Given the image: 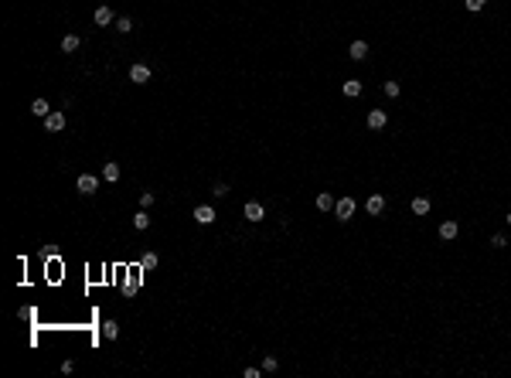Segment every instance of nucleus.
Returning <instances> with one entry per match:
<instances>
[{"label":"nucleus","instance_id":"nucleus-23","mask_svg":"<svg viewBox=\"0 0 511 378\" xmlns=\"http://www.w3.org/2000/svg\"><path fill=\"white\" fill-rule=\"evenodd\" d=\"M212 194H215V198H225V194H228V184H215V188H212Z\"/></svg>","mask_w":511,"mask_h":378},{"label":"nucleus","instance_id":"nucleus-21","mask_svg":"<svg viewBox=\"0 0 511 378\" xmlns=\"http://www.w3.org/2000/svg\"><path fill=\"white\" fill-rule=\"evenodd\" d=\"M133 225H137L140 232H144V228L150 225V215H146V212H137V215H133Z\"/></svg>","mask_w":511,"mask_h":378},{"label":"nucleus","instance_id":"nucleus-24","mask_svg":"<svg viewBox=\"0 0 511 378\" xmlns=\"http://www.w3.org/2000/svg\"><path fill=\"white\" fill-rule=\"evenodd\" d=\"M385 95L395 99V95H399V82H385Z\"/></svg>","mask_w":511,"mask_h":378},{"label":"nucleus","instance_id":"nucleus-10","mask_svg":"<svg viewBox=\"0 0 511 378\" xmlns=\"http://www.w3.org/2000/svg\"><path fill=\"white\" fill-rule=\"evenodd\" d=\"M341 92H344L348 99H358V95H362V82H358V78H348V82L341 85Z\"/></svg>","mask_w":511,"mask_h":378},{"label":"nucleus","instance_id":"nucleus-6","mask_svg":"<svg viewBox=\"0 0 511 378\" xmlns=\"http://www.w3.org/2000/svg\"><path fill=\"white\" fill-rule=\"evenodd\" d=\"M130 82L146 85V82H150V69H146V65H130Z\"/></svg>","mask_w":511,"mask_h":378},{"label":"nucleus","instance_id":"nucleus-1","mask_svg":"<svg viewBox=\"0 0 511 378\" xmlns=\"http://www.w3.org/2000/svg\"><path fill=\"white\" fill-rule=\"evenodd\" d=\"M45 130H48V133H58V130H65V113L51 109V113L45 116Z\"/></svg>","mask_w":511,"mask_h":378},{"label":"nucleus","instance_id":"nucleus-19","mask_svg":"<svg viewBox=\"0 0 511 378\" xmlns=\"http://www.w3.org/2000/svg\"><path fill=\"white\" fill-rule=\"evenodd\" d=\"M157 266V252H144V259H140V269H153Z\"/></svg>","mask_w":511,"mask_h":378},{"label":"nucleus","instance_id":"nucleus-12","mask_svg":"<svg viewBox=\"0 0 511 378\" xmlns=\"http://www.w3.org/2000/svg\"><path fill=\"white\" fill-rule=\"evenodd\" d=\"M348 55H351L355 62H362V58H368V45H365V41H355V45L348 48Z\"/></svg>","mask_w":511,"mask_h":378},{"label":"nucleus","instance_id":"nucleus-13","mask_svg":"<svg viewBox=\"0 0 511 378\" xmlns=\"http://www.w3.org/2000/svg\"><path fill=\"white\" fill-rule=\"evenodd\" d=\"M78 45H82V41H78V34H65V38H62V51H65V55H72Z\"/></svg>","mask_w":511,"mask_h":378},{"label":"nucleus","instance_id":"nucleus-4","mask_svg":"<svg viewBox=\"0 0 511 378\" xmlns=\"http://www.w3.org/2000/svg\"><path fill=\"white\" fill-rule=\"evenodd\" d=\"M334 215H338L341 222H348V218L355 215V201H351V198H341V201L334 205Z\"/></svg>","mask_w":511,"mask_h":378},{"label":"nucleus","instance_id":"nucleus-17","mask_svg":"<svg viewBox=\"0 0 511 378\" xmlns=\"http://www.w3.org/2000/svg\"><path fill=\"white\" fill-rule=\"evenodd\" d=\"M102 177H106L109 184H113V181H120V164H106V167H102Z\"/></svg>","mask_w":511,"mask_h":378},{"label":"nucleus","instance_id":"nucleus-3","mask_svg":"<svg viewBox=\"0 0 511 378\" xmlns=\"http://www.w3.org/2000/svg\"><path fill=\"white\" fill-rule=\"evenodd\" d=\"M215 218H219V215H215L212 205H198V208H195V222H198V225H212Z\"/></svg>","mask_w":511,"mask_h":378},{"label":"nucleus","instance_id":"nucleus-14","mask_svg":"<svg viewBox=\"0 0 511 378\" xmlns=\"http://www.w3.org/2000/svg\"><path fill=\"white\" fill-rule=\"evenodd\" d=\"M457 232H460L457 222H443V225H439V238H446V242H450V238H457Z\"/></svg>","mask_w":511,"mask_h":378},{"label":"nucleus","instance_id":"nucleus-2","mask_svg":"<svg viewBox=\"0 0 511 378\" xmlns=\"http://www.w3.org/2000/svg\"><path fill=\"white\" fill-rule=\"evenodd\" d=\"M75 188H78V194H96V188H99V177H96V174H82V177L75 181Z\"/></svg>","mask_w":511,"mask_h":378},{"label":"nucleus","instance_id":"nucleus-9","mask_svg":"<svg viewBox=\"0 0 511 378\" xmlns=\"http://www.w3.org/2000/svg\"><path fill=\"white\" fill-rule=\"evenodd\" d=\"M365 208H368V215H382V212H385V198H382V194H371L365 201Z\"/></svg>","mask_w":511,"mask_h":378},{"label":"nucleus","instance_id":"nucleus-26","mask_svg":"<svg viewBox=\"0 0 511 378\" xmlns=\"http://www.w3.org/2000/svg\"><path fill=\"white\" fill-rule=\"evenodd\" d=\"M491 245H494V249H505L508 242H505V235H494V238H491Z\"/></svg>","mask_w":511,"mask_h":378},{"label":"nucleus","instance_id":"nucleus-22","mask_svg":"<svg viewBox=\"0 0 511 378\" xmlns=\"http://www.w3.org/2000/svg\"><path fill=\"white\" fill-rule=\"evenodd\" d=\"M276 368H280V361H276V358H273V354H269V358H266V361H263V372H276Z\"/></svg>","mask_w":511,"mask_h":378},{"label":"nucleus","instance_id":"nucleus-16","mask_svg":"<svg viewBox=\"0 0 511 378\" xmlns=\"http://www.w3.org/2000/svg\"><path fill=\"white\" fill-rule=\"evenodd\" d=\"M31 113H34V116H41V119H45V116H48V113H51V109H48V102H45V99H34V102H31Z\"/></svg>","mask_w":511,"mask_h":378},{"label":"nucleus","instance_id":"nucleus-8","mask_svg":"<svg viewBox=\"0 0 511 378\" xmlns=\"http://www.w3.org/2000/svg\"><path fill=\"white\" fill-rule=\"evenodd\" d=\"M385 123H389L385 109H371V113H368V130H382Z\"/></svg>","mask_w":511,"mask_h":378},{"label":"nucleus","instance_id":"nucleus-27","mask_svg":"<svg viewBox=\"0 0 511 378\" xmlns=\"http://www.w3.org/2000/svg\"><path fill=\"white\" fill-rule=\"evenodd\" d=\"M484 3H487V0H467V10H481Z\"/></svg>","mask_w":511,"mask_h":378},{"label":"nucleus","instance_id":"nucleus-5","mask_svg":"<svg viewBox=\"0 0 511 378\" xmlns=\"http://www.w3.org/2000/svg\"><path fill=\"white\" fill-rule=\"evenodd\" d=\"M263 218H266V208L259 201H249L245 205V222H263Z\"/></svg>","mask_w":511,"mask_h":378},{"label":"nucleus","instance_id":"nucleus-15","mask_svg":"<svg viewBox=\"0 0 511 378\" xmlns=\"http://www.w3.org/2000/svg\"><path fill=\"white\" fill-rule=\"evenodd\" d=\"M102 334H106L109 341H116V337H120V324H116V320H102Z\"/></svg>","mask_w":511,"mask_h":378},{"label":"nucleus","instance_id":"nucleus-20","mask_svg":"<svg viewBox=\"0 0 511 378\" xmlns=\"http://www.w3.org/2000/svg\"><path fill=\"white\" fill-rule=\"evenodd\" d=\"M116 31L130 34V31H133V21H130V17H116Z\"/></svg>","mask_w":511,"mask_h":378},{"label":"nucleus","instance_id":"nucleus-25","mask_svg":"<svg viewBox=\"0 0 511 378\" xmlns=\"http://www.w3.org/2000/svg\"><path fill=\"white\" fill-rule=\"evenodd\" d=\"M140 205H144V208L153 205V191H144V194H140Z\"/></svg>","mask_w":511,"mask_h":378},{"label":"nucleus","instance_id":"nucleus-18","mask_svg":"<svg viewBox=\"0 0 511 378\" xmlns=\"http://www.w3.org/2000/svg\"><path fill=\"white\" fill-rule=\"evenodd\" d=\"M413 212L416 215H426L430 212V198H413Z\"/></svg>","mask_w":511,"mask_h":378},{"label":"nucleus","instance_id":"nucleus-11","mask_svg":"<svg viewBox=\"0 0 511 378\" xmlns=\"http://www.w3.org/2000/svg\"><path fill=\"white\" fill-rule=\"evenodd\" d=\"M314 205H317V212H334V205H338V201H334V198H331V194H324V191H320V194H317V201H314Z\"/></svg>","mask_w":511,"mask_h":378},{"label":"nucleus","instance_id":"nucleus-7","mask_svg":"<svg viewBox=\"0 0 511 378\" xmlns=\"http://www.w3.org/2000/svg\"><path fill=\"white\" fill-rule=\"evenodd\" d=\"M92 21H96L99 27H106V24H113L116 17H113V10H109V7L102 3V7H96V14H92Z\"/></svg>","mask_w":511,"mask_h":378},{"label":"nucleus","instance_id":"nucleus-28","mask_svg":"<svg viewBox=\"0 0 511 378\" xmlns=\"http://www.w3.org/2000/svg\"><path fill=\"white\" fill-rule=\"evenodd\" d=\"M508 225H511V212H508Z\"/></svg>","mask_w":511,"mask_h":378}]
</instances>
